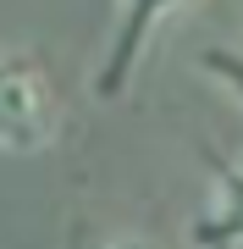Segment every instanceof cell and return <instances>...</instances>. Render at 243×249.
Instances as JSON below:
<instances>
[{"label":"cell","instance_id":"cell-1","mask_svg":"<svg viewBox=\"0 0 243 249\" xmlns=\"http://www.w3.org/2000/svg\"><path fill=\"white\" fill-rule=\"evenodd\" d=\"M61 133V100L55 78L33 50L0 45V150L6 155H39Z\"/></svg>","mask_w":243,"mask_h":249},{"label":"cell","instance_id":"cell-2","mask_svg":"<svg viewBox=\"0 0 243 249\" xmlns=\"http://www.w3.org/2000/svg\"><path fill=\"white\" fill-rule=\"evenodd\" d=\"M205 67L221 72V78L243 94V55L205 50ZM194 244L199 249H243V166L216 160V183H210V199H205V211H199V222H194Z\"/></svg>","mask_w":243,"mask_h":249},{"label":"cell","instance_id":"cell-3","mask_svg":"<svg viewBox=\"0 0 243 249\" xmlns=\"http://www.w3.org/2000/svg\"><path fill=\"white\" fill-rule=\"evenodd\" d=\"M188 6V0H116V28H111V50L105 61L94 72V94L99 100H116L127 89V78H133V67L144 61L155 28L166 17H177V11Z\"/></svg>","mask_w":243,"mask_h":249},{"label":"cell","instance_id":"cell-4","mask_svg":"<svg viewBox=\"0 0 243 249\" xmlns=\"http://www.w3.org/2000/svg\"><path fill=\"white\" fill-rule=\"evenodd\" d=\"M105 249H161V244H149V238H111Z\"/></svg>","mask_w":243,"mask_h":249}]
</instances>
